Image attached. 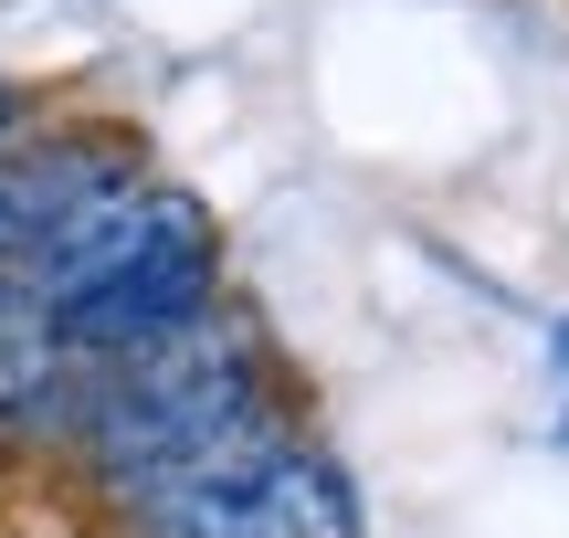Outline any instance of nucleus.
Instances as JSON below:
<instances>
[{
  "mask_svg": "<svg viewBox=\"0 0 569 538\" xmlns=\"http://www.w3.org/2000/svg\"><path fill=\"white\" fill-rule=\"evenodd\" d=\"M127 538H359V497H348V476L327 455L284 444V455L253 465L243 486L127 507Z\"/></svg>",
  "mask_w": 569,
  "mask_h": 538,
  "instance_id": "nucleus-1",
  "label": "nucleus"
},
{
  "mask_svg": "<svg viewBox=\"0 0 569 538\" xmlns=\"http://www.w3.org/2000/svg\"><path fill=\"white\" fill-rule=\"evenodd\" d=\"M74 401H84V370L42 328H11V338H0V444L74 434Z\"/></svg>",
  "mask_w": 569,
  "mask_h": 538,
  "instance_id": "nucleus-3",
  "label": "nucleus"
},
{
  "mask_svg": "<svg viewBox=\"0 0 569 538\" xmlns=\"http://www.w3.org/2000/svg\"><path fill=\"white\" fill-rule=\"evenodd\" d=\"M559 444H569V422H559Z\"/></svg>",
  "mask_w": 569,
  "mask_h": 538,
  "instance_id": "nucleus-6",
  "label": "nucleus"
},
{
  "mask_svg": "<svg viewBox=\"0 0 569 538\" xmlns=\"http://www.w3.org/2000/svg\"><path fill=\"white\" fill-rule=\"evenodd\" d=\"M138 180V138L117 127H53V138H11L0 148V265H21L32 243H53L84 201Z\"/></svg>",
  "mask_w": 569,
  "mask_h": 538,
  "instance_id": "nucleus-2",
  "label": "nucleus"
},
{
  "mask_svg": "<svg viewBox=\"0 0 569 538\" xmlns=\"http://www.w3.org/2000/svg\"><path fill=\"white\" fill-rule=\"evenodd\" d=\"M11 127H21V96H11V84H0V148H11Z\"/></svg>",
  "mask_w": 569,
  "mask_h": 538,
  "instance_id": "nucleus-4",
  "label": "nucleus"
},
{
  "mask_svg": "<svg viewBox=\"0 0 569 538\" xmlns=\"http://www.w3.org/2000/svg\"><path fill=\"white\" fill-rule=\"evenodd\" d=\"M549 359H559V370H569V317H559V338H549Z\"/></svg>",
  "mask_w": 569,
  "mask_h": 538,
  "instance_id": "nucleus-5",
  "label": "nucleus"
}]
</instances>
